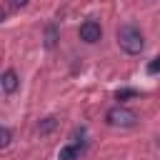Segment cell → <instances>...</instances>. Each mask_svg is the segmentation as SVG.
Segmentation results:
<instances>
[{"label":"cell","mask_w":160,"mask_h":160,"mask_svg":"<svg viewBox=\"0 0 160 160\" xmlns=\"http://www.w3.org/2000/svg\"><path fill=\"white\" fill-rule=\"evenodd\" d=\"M118 45L128 55H140L145 48V38L135 25H120L118 28Z\"/></svg>","instance_id":"obj_1"},{"label":"cell","mask_w":160,"mask_h":160,"mask_svg":"<svg viewBox=\"0 0 160 160\" xmlns=\"http://www.w3.org/2000/svg\"><path fill=\"white\" fill-rule=\"evenodd\" d=\"M105 120L112 128H132V125H138V112L125 105H115L105 112Z\"/></svg>","instance_id":"obj_2"},{"label":"cell","mask_w":160,"mask_h":160,"mask_svg":"<svg viewBox=\"0 0 160 160\" xmlns=\"http://www.w3.org/2000/svg\"><path fill=\"white\" fill-rule=\"evenodd\" d=\"M100 35H102V30H100V25L95 22V20H85L82 25H80V40H85V42H98L100 40Z\"/></svg>","instance_id":"obj_3"},{"label":"cell","mask_w":160,"mask_h":160,"mask_svg":"<svg viewBox=\"0 0 160 160\" xmlns=\"http://www.w3.org/2000/svg\"><path fill=\"white\" fill-rule=\"evenodd\" d=\"M0 82H2L5 95H12V92L18 90V85H20V80H18V72H15V70H5V72H2V78H0Z\"/></svg>","instance_id":"obj_4"},{"label":"cell","mask_w":160,"mask_h":160,"mask_svg":"<svg viewBox=\"0 0 160 160\" xmlns=\"http://www.w3.org/2000/svg\"><path fill=\"white\" fill-rule=\"evenodd\" d=\"M80 152H82L80 145H65V148H60V160H78Z\"/></svg>","instance_id":"obj_5"},{"label":"cell","mask_w":160,"mask_h":160,"mask_svg":"<svg viewBox=\"0 0 160 160\" xmlns=\"http://www.w3.org/2000/svg\"><path fill=\"white\" fill-rule=\"evenodd\" d=\"M55 125H58V120H55V118H45V120H40V122H38V132H40V135H48V132H52V130H55Z\"/></svg>","instance_id":"obj_6"},{"label":"cell","mask_w":160,"mask_h":160,"mask_svg":"<svg viewBox=\"0 0 160 160\" xmlns=\"http://www.w3.org/2000/svg\"><path fill=\"white\" fill-rule=\"evenodd\" d=\"M55 40H58V28H55V25H48V30H45V45L52 48Z\"/></svg>","instance_id":"obj_7"},{"label":"cell","mask_w":160,"mask_h":160,"mask_svg":"<svg viewBox=\"0 0 160 160\" xmlns=\"http://www.w3.org/2000/svg\"><path fill=\"white\" fill-rule=\"evenodd\" d=\"M148 72H150V75H158V72H160V55L148 62Z\"/></svg>","instance_id":"obj_8"},{"label":"cell","mask_w":160,"mask_h":160,"mask_svg":"<svg viewBox=\"0 0 160 160\" xmlns=\"http://www.w3.org/2000/svg\"><path fill=\"white\" fill-rule=\"evenodd\" d=\"M138 95V90H130V88H125V90H118V100H125V98H135Z\"/></svg>","instance_id":"obj_9"},{"label":"cell","mask_w":160,"mask_h":160,"mask_svg":"<svg viewBox=\"0 0 160 160\" xmlns=\"http://www.w3.org/2000/svg\"><path fill=\"white\" fill-rule=\"evenodd\" d=\"M0 145H2V148H8V145H10V130H8V128H2V130H0Z\"/></svg>","instance_id":"obj_10"},{"label":"cell","mask_w":160,"mask_h":160,"mask_svg":"<svg viewBox=\"0 0 160 160\" xmlns=\"http://www.w3.org/2000/svg\"><path fill=\"white\" fill-rule=\"evenodd\" d=\"M28 5V0H10V8L12 10H18V8H25Z\"/></svg>","instance_id":"obj_11"},{"label":"cell","mask_w":160,"mask_h":160,"mask_svg":"<svg viewBox=\"0 0 160 160\" xmlns=\"http://www.w3.org/2000/svg\"><path fill=\"white\" fill-rule=\"evenodd\" d=\"M158 145H160V138H158Z\"/></svg>","instance_id":"obj_12"}]
</instances>
